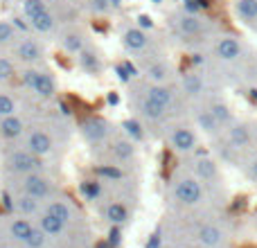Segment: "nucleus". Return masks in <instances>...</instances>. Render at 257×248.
I'll return each mask as SVG.
<instances>
[{"label": "nucleus", "mask_w": 257, "mask_h": 248, "mask_svg": "<svg viewBox=\"0 0 257 248\" xmlns=\"http://www.w3.org/2000/svg\"><path fill=\"white\" fill-rule=\"evenodd\" d=\"M169 199L176 205H181V208H196L205 199V185L192 172L178 174L169 183Z\"/></svg>", "instance_id": "obj_1"}, {"label": "nucleus", "mask_w": 257, "mask_h": 248, "mask_svg": "<svg viewBox=\"0 0 257 248\" xmlns=\"http://www.w3.org/2000/svg\"><path fill=\"white\" fill-rule=\"evenodd\" d=\"M21 81H23V86L39 99H52L54 95H57V88H59L57 77H54L50 70L41 68V66L23 68Z\"/></svg>", "instance_id": "obj_2"}, {"label": "nucleus", "mask_w": 257, "mask_h": 248, "mask_svg": "<svg viewBox=\"0 0 257 248\" xmlns=\"http://www.w3.org/2000/svg\"><path fill=\"white\" fill-rule=\"evenodd\" d=\"M43 158L34 156L30 149L25 147H16V149H9L5 154V160H3V169L7 176L12 178H18V176H27V174H34V172H41L43 169Z\"/></svg>", "instance_id": "obj_3"}, {"label": "nucleus", "mask_w": 257, "mask_h": 248, "mask_svg": "<svg viewBox=\"0 0 257 248\" xmlns=\"http://www.w3.org/2000/svg\"><path fill=\"white\" fill-rule=\"evenodd\" d=\"M128 99H131V108L136 111V115L140 117V120H145L149 124H165V120L169 117L167 108H163L158 102H154V99L147 95V90L142 88V84L133 86Z\"/></svg>", "instance_id": "obj_4"}, {"label": "nucleus", "mask_w": 257, "mask_h": 248, "mask_svg": "<svg viewBox=\"0 0 257 248\" xmlns=\"http://www.w3.org/2000/svg\"><path fill=\"white\" fill-rule=\"evenodd\" d=\"M165 142L176 154H194L199 147V133L187 122H172L165 127Z\"/></svg>", "instance_id": "obj_5"}, {"label": "nucleus", "mask_w": 257, "mask_h": 248, "mask_svg": "<svg viewBox=\"0 0 257 248\" xmlns=\"http://www.w3.org/2000/svg\"><path fill=\"white\" fill-rule=\"evenodd\" d=\"M14 181L18 183V194L32 196V199L43 201V203L54 199V181L50 176H45L43 169L34 174H27V176H18Z\"/></svg>", "instance_id": "obj_6"}, {"label": "nucleus", "mask_w": 257, "mask_h": 248, "mask_svg": "<svg viewBox=\"0 0 257 248\" xmlns=\"http://www.w3.org/2000/svg\"><path fill=\"white\" fill-rule=\"evenodd\" d=\"M12 57L18 66L30 68V66H41L45 59V48L36 36H23L14 43L12 48Z\"/></svg>", "instance_id": "obj_7"}, {"label": "nucleus", "mask_w": 257, "mask_h": 248, "mask_svg": "<svg viewBox=\"0 0 257 248\" xmlns=\"http://www.w3.org/2000/svg\"><path fill=\"white\" fill-rule=\"evenodd\" d=\"M81 136L88 145L93 147H102L108 145L113 140V127L106 117H99V115H88L84 117L81 122Z\"/></svg>", "instance_id": "obj_8"}, {"label": "nucleus", "mask_w": 257, "mask_h": 248, "mask_svg": "<svg viewBox=\"0 0 257 248\" xmlns=\"http://www.w3.org/2000/svg\"><path fill=\"white\" fill-rule=\"evenodd\" d=\"M172 27L178 36L183 39H201V36L208 32V25H205V18H201L199 14L194 12H178L172 16Z\"/></svg>", "instance_id": "obj_9"}, {"label": "nucleus", "mask_w": 257, "mask_h": 248, "mask_svg": "<svg viewBox=\"0 0 257 248\" xmlns=\"http://www.w3.org/2000/svg\"><path fill=\"white\" fill-rule=\"evenodd\" d=\"M23 147L25 149H30L34 156H39V158H48V156L54 154V147H57V142H54V136L48 131V129L43 127H30L25 133V138H23Z\"/></svg>", "instance_id": "obj_10"}, {"label": "nucleus", "mask_w": 257, "mask_h": 248, "mask_svg": "<svg viewBox=\"0 0 257 248\" xmlns=\"http://www.w3.org/2000/svg\"><path fill=\"white\" fill-rule=\"evenodd\" d=\"M120 41H122V45H124L126 52L136 54L138 59L145 57V54L149 52V48H151L149 32L142 30L140 25H128V27H124V30L120 32Z\"/></svg>", "instance_id": "obj_11"}, {"label": "nucleus", "mask_w": 257, "mask_h": 248, "mask_svg": "<svg viewBox=\"0 0 257 248\" xmlns=\"http://www.w3.org/2000/svg\"><path fill=\"white\" fill-rule=\"evenodd\" d=\"M59 48L68 54L79 57L86 48H88V34L77 25H68L59 32Z\"/></svg>", "instance_id": "obj_12"}, {"label": "nucleus", "mask_w": 257, "mask_h": 248, "mask_svg": "<svg viewBox=\"0 0 257 248\" xmlns=\"http://www.w3.org/2000/svg\"><path fill=\"white\" fill-rule=\"evenodd\" d=\"M241 54H244V45L237 36H219L214 41V57L223 63H232L239 61Z\"/></svg>", "instance_id": "obj_13"}, {"label": "nucleus", "mask_w": 257, "mask_h": 248, "mask_svg": "<svg viewBox=\"0 0 257 248\" xmlns=\"http://www.w3.org/2000/svg\"><path fill=\"white\" fill-rule=\"evenodd\" d=\"M192 174H194L196 178H201L203 185H217V183L221 181L217 163H214L212 158H208V156H196V158L192 160Z\"/></svg>", "instance_id": "obj_14"}, {"label": "nucleus", "mask_w": 257, "mask_h": 248, "mask_svg": "<svg viewBox=\"0 0 257 248\" xmlns=\"http://www.w3.org/2000/svg\"><path fill=\"white\" fill-rule=\"evenodd\" d=\"M174 77V68L169 66L167 59L154 57L151 61H147L145 66V81L149 84H169Z\"/></svg>", "instance_id": "obj_15"}, {"label": "nucleus", "mask_w": 257, "mask_h": 248, "mask_svg": "<svg viewBox=\"0 0 257 248\" xmlns=\"http://www.w3.org/2000/svg\"><path fill=\"white\" fill-rule=\"evenodd\" d=\"M27 129L30 127L25 124V120L16 113V115H9V117L0 120V138L7 142H16V140H21V138H25Z\"/></svg>", "instance_id": "obj_16"}, {"label": "nucleus", "mask_w": 257, "mask_h": 248, "mask_svg": "<svg viewBox=\"0 0 257 248\" xmlns=\"http://www.w3.org/2000/svg\"><path fill=\"white\" fill-rule=\"evenodd\" d=\"M111 147V156L117 165H128L133 158H136V147H133V140H128L126 136H117L108 142Z\"/></svg>", "instance_id": "obj_17"}, {"label": "nucleus", "mask_w": 257, "mask_h": 248, "mask_svg": "<svg viewBox=\"0 0 257 248\" xmlns=\"http://www.w3.org/2000/svg\"><path fill=\"white\" fill-rule=\"evenodd\" d=\"M205 93V81L199 72H187L181 79V95L187 99H201Z\"/></svg>", "instance_id": "obj_18"}, {"label": "nucleus", "mask_w": 257, "mask_h": 248, "mask_svg": "<svg viewBox=\"0 0 257 248\" xmlns=\"http://www.w3.org/2000/svg\"><path fill=\"white\" fill-rule=\"evenodd\" d=\"M196 239L203 248H219L226 239L223 230L217 226V223H203V226L196 230Z\"/></svg>", "instance_id": "obj_19"}, {"label": "nucleus", "mask_w": 257, "mask_h": 248, "mask_svg": "<svg viewBox=\"0 0 257 248\" xmlns=\"http://www.w3.org/2000/svg\"><path fill=\"white\" fill-rule=\"evenodd\" d=\"M32 230H34V223L30 221L27 217H12L7 221V235L12 237L14 241H21V244H25L27 239H30Z\"/></svg>", "instance_id": "obj_20"}, {"label": "nucleus", "mask_w": 257, "mask_h": 248, "mask_svg": "<svg viewBox=\"0 0 257 248\" xmlns=\"http://www.w3.org/2000/svg\"><path fill=\"white\" fill-rule=\"evenodd\" d=\"M12 208H16V212L21 214V217H39L41 212L45 210V203L43 201H36L32 199V196H25V194H18L16 199H14Z\"/></svg>", "instance_id": "obj_21"}, {"label": "nucleus", "mask_w": 257, "mask_h": 248, "mask_svg": "<svg viewBox=\"0 0 257 248\" xmlns=\"http://www.w3.org/2000/svg\"><path fill=\"white\" fill-rule=\"evenodd\" d=\"M36 219H39V223H36V226H39L48 237H61L63 232H66V228H68V223H63L61 219H57L54 214H50L48 210H43V212H41Z\"/></svg>", "instance_id": "obj_22"}, {"label": "nucleus", "mask_w": 257, "mask_h": 248, "mask_svg": "<svg viewBox=\"0 0 257 248\" xmlns=\"http://www.w3.org/2000/svg\"><path fill=\"white\" fill-rule=\"evenodd\" d=\"M226 131H228V145H230L232 149H244V147H248L250 129L246 127L244 122H232Z\"/></svg>", "instance_id": "obj_23"}, {"label": "nucleus", "mask_w": 257, "mask_h": 248, "mask_svg": "<svg viewBox=\"0 0 257 248\" xmlns=\"http://www.w3.org/2000/svg\"><path fill=\"white\" fill-rule=\"evenodd\" d=\"M194 122H196V129H201V131L208 133V136H219V133H221V129H223L221 124L217 122V117L210 113L208 106H203V108H199V111H196Z\"/></svg>", "instance_id": "obj_24"}, {"label": "nucleus", "mask_w": 257, "mask_h": 248, "mask_svg": "<svg viewBox=\"0 0 257 248\" xmlns=\"http://www.w3.org/2000/svg\"><path fill=\"white\" fill-rule=\"evenodd\" d=\"M104 217H106V221L111 223V226H122V223L128 221L131 210H128V205L124 201H111V203L106 205V210H104Z\"/></svg>", "instance_id": "obj_25"}, {"label": "nucleus", "mask_w": 257, "mask_h": 248, "mask_svg": "<svg viewBox=\"0 0 257 248\" xmlns=\"http://www.w3.org/2000/svg\"><path fill=\"white\" fill-rule=\"evenodd\" d=\"M45 210H48L50 214H54L57 219H61L63 223H70L72 221V214H75V208H72V203L68 199H50L48 203H45Z\"/></svg>", "instance_id": "obj_26"}, {"label": "nucleus", "mask_w": 257, "mask_h": 248, "mask_svg": "<svg viewBox=\"0 0 257 248\" xmlns=\"http://www.w3.org/2000/svg\"><path fill=\"white\" fill-rule=\"evenodd\" d=\"M79 66H81V70L84 72H88V75H97L99 70H102V59H99V54H97V50L95 48H86L84 52L79 54Z\"/></svg>", "instance_id": "obj_27"}, {"label": "nucleus", "mask_w": 257, "mask_h": 248, "mask_svg": "<svg viewBox=\"0 0 257 248\" xmlns=\"http://www.w3.org/2000/svg\"><path fill=\"white\" fill-rule=\"evenodd\" d=\"M205 106L210 108V113L217 117V122L221 124L223 129L232 124V111H230V106H228L226 102H221V99H212V102H208Z\"/></svg>", "instance_id": "obj_28"}, {"label": "nucleus", "mask_w": 257, "mask_h": 248, "mask_svg": "<svg viewBox=\"0 0 257 248\" xmlns=\"http://www.w3.org/2000/svg\"><path fill=\"white\" fill-rule=\"evenodd\" d=\"M18 41V30L12 21H5L0 18V50L14 48V43Z\"/></svg>", "instance_id": "obj_29"}, {"label": "nucleus", "mask_w": 257, "mask_h": 248, "mask_svg": "<svg viewBox=\"0 0 257 248\" xmlns=\"http://www.w3.org/2000/svg\"><path fill=\"white\" fill-rule=\"evenodd\" d=\"M30 25L39 34H52V32H57V18H54L52 12H45L41 16H36L34 21H30Z\"/></svg>", "instance_id": "obj_30"}, {"label": "nucleus", "mask_w": 257, "mask_h": 248, "mask_svg": "<svg viewBox=\"0 0 257 248\" xmlns=\"http://www.w3.org/2000/svg\"><path fill=\"white\" fill-rule=\"evenodd\" d=\"M21 12H23V16H25L27 21H34L36 16L50 12V7H48V0H23Z\"/></svg>", "instance_id": "obj_31"}, {"label": "nucleus", "mask_w": 257, "mask_h": 248, "mask_svg": "<svg viewBox=\"0 0 257 248\" xmlns=\"http://www.w3.org/2000/svg\"><path fill=\"white\" fill-rule=\"evenodd\" d=\"M235 14L244 23H255L257 21V0H237Z\"/></svg>", "instance_id": "obj_32"}, {"label": "nucleus", "mask_w": 257, "mask_h": 248, "mask_svg": "<svg viewBox=\"0 0 257 248\" xmlns=\"http://www.w3.org/2000/svg\"><path fill=\"white\" fill-rule=\"evenodd\" d=\"M16 75H18V63L14 61V57H5V54H0V84H9V81H14Z\"/></svg>", "instance_id": "obj_33"}, {"label": "nucleus", "mask_w": 257, "mask_h": 248, "mask_svg": "<svg viewBox=\"0 0 257 248\" xmlns=\"http://www.w3.org/2000/svg\"><path fill=\"white\" fill-rule=\"evenodd\" d=\"M16 113H18L16 97L5 93V90H0V120H3V117H9V115H16Z\"/></svg>", "instance_id": "obj_34"}, {"label": "nucleus", "mask_w": 257, "mask_h": 248, "mask_svg": "<svg viewBox=\"0 0 257 248\" xmlns=\"http://www.w3.org/2000/svg\"><path fill=\"white\" fill-rule=\"evenodd\" d=\"M122 129H124V133L126 136H131L133 140H142L145 138V131H142V122H140V117H133V120H126V122H122Z\"/></svg>", "instance_id": "obj_35"}, {"label": "nucleus", "mask_w": 257, "mask_h": 248, "mask_svg": "<svg viewBox=\"0 0 257 248\" xmlns=\"http://www.w3.org/2000/svg\"><path fill=\"white\" fill-rule=\"evenodd\" d=\"M45 241H48V235H45V232L41 230L39 226H34V230H32L30 239L25 241V246H27V248H43Z\"/></svg>", "instance_id": "obj_36"}, {"label": "nucleus", "mask_w": 257, "mask_h": 248, "mask_svg": "<svg viewBox=\"0 0 257 248\" xmlns=\"http://www.w3.org/2000/svg\"><path fill=\"white\" fill-rule=\"evenodd\" d=\"M86 7H88V12H93V14H108L113 9V5L108 3V0H86Z\"/></svg>", "instance_id": "obj_37"}, {"label": "nucleus", "mask_w": 257, "mask_h": 248, "mask_svg": "<svg viewBox=\"0 0 257 248\" xmlns=\"http://www.w3.org/2000/svg\"><path fill=\"white\" fill-rule=\"evenodd\" d=\"M120 241H122V237H120V226H115V228H113V232H111V244L117 246Z\"/></svg>", "instance_id": "obj_38"}, {"label": "nucleus", "mask_w": 257, "mask_h": 248, "mask_svg": "<svg viewBox=\"0 0 257 248\" xmlns=\"http://www.w3.org/2000/svg\"><path fill=\"white\" fill-rule=\"evenodd\" d=\"M147 248H160V235H154L149 239V244H147Z\"/></svg>", "instance_id": "obj_39"}, {"label": "nucleus", "mask_w": 257, "mask_h": 248, "mask_svg": "<svg viewBox=\"0 0 257 248\" xmlns=\"http://www.w3.org/2000/svg\"><path fill=\"white\" fill-rule=\"evenodd\" d=\"M250 174H253V178H257V158L250 163Z\"/></svg>", "instance_id": "obj_40"}, {"label": "nucleus", "mask_w": 257, "mask_h": 248, "mask_svg": "<svg viewBox=\"0 0 257 248\" xmlns=\"http://www.w3.org/2000/svg\"><path fill=\"white\" fill-rule=\"evenodd\" d=\"M84 3H86V0H84Z\"/></svg>", "instance_id": "obj_41"}]
</instances>
